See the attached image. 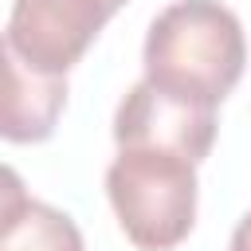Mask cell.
Masks as SVG:
<instances>
[{
	"label": "cell",
	"instance_id": "obj_6",
	"mask_svg": "<svg viewBox=\"0 0 251 251\" xmlns=\"http://www.w3.org/2000/svg\"><path fill=\"white\" fill-rule=\"evenodd\" d=\"M0 251H86L78 224L43 204L31 200L16 176V169L4 173V208H0Z\"/></svg>",
	"mask_w": 251,
	"mask_h": 251
},
{
	"label": "cell",
	"instance_id": "obj_7",
	"mask_svg": "<svg viewBox=\"0 0 251 251\" xmlns=\"http://www.w3.org/2000/svg\"><path fill=\"white\" fill-rule=\"evenodd\" d=\"M227 251H251V212L235 224V231H231V247Z\"/></svg>",
	"mask_w": 251,
	"mask_h": 251
},
{
	"label": "cell",
	"instance_id": "obj_3",
	"mask_svg": "<svg viewBox=\"0 0 251 251\" xmlns=\"http://www.w3.org/2000/svg\"><path fill=\"white\" fill-rule=\"evenodd\" d=\"M126 0H16L4 27V51L43 75H67Z\"/></svg>",
	"mask_w": 251,
	"mask_h": 251
},
{
	"label": "cell",
	"instance_id": "obj_2",
	"mask_svg": "<svg viewBox=\"0 0 251 251\" xmlns=\"http://www.w3.org/2000/svg\"><path fill=\"white\" fill-rule=\"evenodd\" d=\"M106 196L137 251H173L196 224V161L165 145H118Z\"/></svg>",
	"mask_w": 251,
	"mask_h": 251
},
{
	"label": "cell",
	"instance_id": "obj_4",
	"mask_svg": "<svg viewBox=\"0 0 251 251\" xmlns=\"http://www.w3.org/2000/svg\"><path fill=\"white\" fill-rule=\"evenodd\" d=\"M114 141L118 145H165L200 165L216 145V110L184 102L153 86L149 78H141L118 102Z\"/></svg>",
	"mask_w": 251,
	"mask_h": 251
},
{
	"label": "cell",
	"instance_id": "obj_1",
	"mask_svg": "<svg viewBox=\"0 0 251 251\" xmlns=\"http://www.w3.org/2000/svg\"><path fill=\"white\" fill-rule=\"evenodd\" d=\"M141 63L153 86L216 110L243 78L247 35L220 0H173L149 24Z\"/></svg>",
	"mask_w": 251,
	"mask_h": 251
},
{
	"label": "cell",
	"instance_id": "obj_5",
	"mask_svg": "<svg viewBox=\"0 0 251 251\" xmlns=\"http://www.w3.org/2000/svg\"><path fill=\"white\" fill-rule=\"evenodd\" d=\"M4 141L12 145H35L55 133V122L67 106V75H43L20 63L12 51H4Z\"/></svg>",
	"mask_w": 251,
	"mask_h": 251
}]
</instances>
